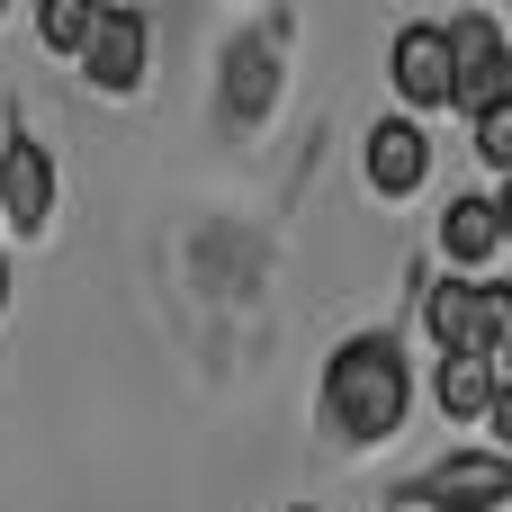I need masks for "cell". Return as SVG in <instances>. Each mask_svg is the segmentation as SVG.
<instances>
[{
  "mask_svg": "<svg viewBox=\"0 0 512 512\" xmlns=\"http://www.w3.org/2000/svg\"><path fill=\"white\" fill-rule=\"evenodd\" d=\"M405 405H414V360H405V342H396V333H351V342L333 351V369H324V423L369 450V441H387V432L405 423Z\"/></svg>",
  "mask_w": 512,
  "mask_h": 512,
  "instance_id": "obj_1",
  "label": "cell"
},
{
  "mask_svg": "<svg viewBox=\"0 0 512 512\" xmlns=\"http://www.w3.org/2000/svg\"><path fill=\"white\" fill-rule=\"evenodd\" d=\"M423 324H432V342L441 351H504L512 342V279H441L432 297H423Z\"/></svg>",
  "mask_w": 512,
  "mask_h": 512,
  "instance_id": "obj_2",
  "label": "cell"
},
{
  "mask_svg": "<svg viewBox=\"0 0 512 512\" xmlns=\"http://www.w3.org/2000/svg\"><path fill=\"white\" fill-rule=\"evenodd\" d=\"M450 27V81H459V108L477 117V108H495L512 90V27L504 18H486V9H459V18H441Z\"/></svg>",
  "mask_w": 512,
  "mask_h": 512,
  "instance_id": "obj_3",
  "label": "cell"
},
{
  "mask_svg": "<svg viewBox=\"0 0 512 512\" xmlns=\"http://www.w3.org/2000/svg\"><path fill=\"white\" fill-rule=\"evenodd\" d=\"M387 81H396L405 108H459V81H450V27H441V18L396 27V45H387Z\"/></svg>",
  "mask_w": 512,
  "mask_h": 512,
  "instance_id": "obj_4",
  "label": "cell"
},
{
  "mask_svg": "<svg viewBox=\"0 0 512 512\" xmlns=\"http://www.w3.org/2000/svg\"><path fill=\"white\" fill-rule=\"evenodd\" d=\"M45 216H54V153H45L27 126H9V135H0V225L36 234Z\"/></svg>",
  "mask_w": 512,
  "mask_h": 512,
  "instance_id": "obj_5",
  "label": "cell"
},
{
  "mask_svg": "<svg viewBox=\"0 0 512 512\" xmlns=\"http://www.w3.org/2000/svg\"><path fill=\"white\" fill-rule=\"evenodd\" d=\"M405 504H432V512H495L512 504V459H441L405 486Z\"/></svg>",
  "mask_w": 512,
  "mask_h": 512,
  "instance_id": "obj_6",
  "label": "cell"
},
{
  "mask_svg": "<svg viewBox=\"0 0 512 512\" xmlns=\"http://www.w3.org/2000/svg\"><path fill=\"white\" fill-rule=\"evenodd\" d=\"M360 162H369V189H378V198H414L423 171H432V135H423V117H378L369 144H360Z\"/></svg>",
  "mask_w": 512,
  "mask_h": 512,
  "instance_id": "obj_7",
  "label": "cell"
},
{
  "mask_svg": "<svg viewBox=\"0 0 512 512\" xmlns=\"http://www.w3.org/2000/svg\"><path fill=\"white\" fill-rule=\"evenodd\" d=\"M144 54H153L144 9H108V18H99V36H90V54H81V72H90V90L126 99V90H144Z\"/></svg>",
  "mask_w": 512,
  "mask_h": 512,
  "instance_id": "obj_8",
  "label": "cell"
},
{
  "mask_svg": "<svg viewBox=\"0 0 512 512\" xmlns=\"http://www.w3.org/2000/svg\"><path fill=\"white\" fill-rule=\"evenodd\" d=\"M432 396H441V414H450V423H486V414H495V396H504V369H495L486 351H441Z\"/></svg>",
  "mask_w": 512,
  "mask_h": 512,
  "instance_id": "obj_9",
  "label": "cell"
},
{
  "mask_svg": "<svg viewBox=\"0 0 512 512\" xmlns=\"http://www.w3.org/2000/svg\"><path fill=\"white\" fill-rule=\"evenodd\" d=\"M441 252H450L459 270H477V261H495V252H504L495 189H468V198H450V207H441Z\"/></svg>",
  "mask_w": 512,
  "mask_h": 512,
  "instance_id": "obj_10",
  "label": "cell"
},
{
  "mask_svg": "<svg viewBox=\"0 0 512 512\" xmlns=\"http://www.w3.org/2000/svg\"><path fill=\"white\" fill-rule=\"evenodd\" d=\"M99 18H108V0H36V45L81 63L90 36H99Z\"/></svg>",
  "mask_w": 512,
  "mask_h": 512,
  "instance_id": "obj_11",
  "label": "cell"
},
{
  "mask_svg": "<svg viewBox=\"0 0 512 512\" xmlns=\"http://www.w3.org/2000/svg\"><path fill=\"white\" fill-rule=\"evenodd\" d=\"M468 144H477V162H486V171H512V90L495 99V108H477V117H468Z\"/></svg>",
  "mask_w": 512,
  "mask_h": 512,
  "instance_id": "obj_12",
  "label": "cell"
},
{
  "mask_svg": "<svg viewBox=\"0 0 512 512\" xmlns=\"http://www.w3.org/2000/svg\"><path fill=\"white\" fill-rule=\"evenodd\" d=\"M486 423H495V441L512 450V378H504V396H495V414H486Z\"/></svg>",
  "mask_w": 512,
  "mask_h": 512,
  "instance_id": "obj_13",
  "label": "cell"
},
{
  "mask_svg": "<svg viewBox=\"0 0 512 512\" xmlns=\"http://www.w3.org/2000/svg\"><path fill=\"white\" fill-rule=\"evenodd\" d=\"M495 216H504V243H512V171H504V189H495Z\"/></svg>",
  "mask_w": 512,
  "mask_h": 512,
  "instance_id": "obj_14",
  "label": "cell"
},
{
  "mask_svg": "<svg viewBox=\"0 0 512 512\" xmlns=\"http://www.w3.org/2000/svg\"><path fill=\"white\" fill-rule=\"evenodd\" d=\"M495 369H504V378H512V342H504V351H495Z\"/></svg>",
  "mask_w": 512,
  "mask_h": 512,
  "instance_id": "obj_15",
  "label": "cell"
},
{
  "mask_svg": "<svg viewBox=\"0 0 512 512\" xmlns=\"http://www.w3.org/2000/svg\"><path fill=\"white\" fill-rule=\"evenodd\" d=\"M0 306H9V261H0Z\"/></svg>",
  "mask_w": 512,
  "mask_h": 512,
  "instance_id": "obj_16",
  "label": "cell"
},
{
  "mask_svg": "<svg viewBox=\"0 0 512 512\" xmlns=\"http://www.w3.org/2000/svg\"><path fill=\"white\" fill-rule=\"evenodd\" d=\"M297 512H315V504H297Z\"/></svg>",
  "mask_w": 512,
  "mask_h": 512,
  "instance_id": "obj_17",
  "label": "cell"
},
{
  "mask_svg": "<svg viewBox=\"0 0 512 512\" xmlns=\"http://www.w3.org/2000/svg\"><path fill=\"white\" fill-rule=\"evenodd\" d=\"M0 9H9V0H0Z\"/></svg>",
  "mask_w": 512,
  "mask_h": 512,
  "instance_id": "obj_18",
  "label": "cell"
}]
</instances>
